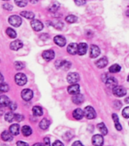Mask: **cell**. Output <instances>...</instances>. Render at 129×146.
<instances>
[{
	"instance_id": "f546056e",
	"label": "cell",
	"mask_w": 129,
	"mask_h": 146,
	"mask_svg": "<svg viewBox=\"0 0 129 146\" xmlns=\"http://www.w3.org/2000/svg\"><path fill=\"white\" fill-rule=\"evenodd\" d=\"M15 114H14L12 112H8L5 115V119L9 122V123H11L13 120H15Z\"/></svg>"
},
{
	"instance_id": "3957f363",
	"label": "cell",
	"mask_w": 129,
	"mask_h": 146,
	"mask_svg": "<svg viewBox=\"0 0 129 146\" xmlns=\"http://www.w3.org/2000/svg\"><path fill=\"white\" fill-rule=\"evenodd\" d=\"M84 116H86V118L88 119L96 118L97 113H96L95 110L91 106H87L84 109Z\"/></svg>"
},
{
	"instance_id": "4dcf8cb0",
	"label": "cell",
	"mask_w": 129,
	"mask_h": 146,
	"mask_svg": "<svg viewBox=\"0 0 129 146\" xmlns=\"http://www.w3.org/2000/svg\"><path fill=\"white\" fill-rule=\"evenodd\" d=\"M121 70V66L118 64H114L112 66H110V68H109V72L111 73H116L118 72H120Z\"/></svg>"
},
{
	"instance_id": "ee69618b",
	"label": "cell",
	"mask_w": 129,
	"mask_h": 146,
	"mask_svg": "<svg viewBox=\"0 0 129 146\" xmlns=\"http://www.w3.org/2000/svg\"><path fill=\"white\" fill-rule=\"evenodd\" d=\"M52 146H64V145L63 143H62V141H59V140H56V141L53 142Z\"/></svg>"
},
{
	"instance_id": "7c38bea8",
	"label": "cell",
	"mask_w": 129,
	"mask_h": 146,
	"mask_svg": "<svg viewBox=\"0 0 129 146\" xmlns=\"http://www.w3.org/2000/svg\"><path fill=\"white\" fill-rule=\"evenodd\" d=\"M42 56L46 61H51L52 59H54L55 57V52L53 50H45L42 54Z\"/></svg>"
},
{
	"instance_id": "b9f144b4",
	"label": "cell",
	"mask_w": 129,
	"mask_h": 146,
	"mask_svg": "<svg viewBox=\"0 0 129 146\" xmlns=\"http://www.w3.org/2000/svg\"><path fill=\"white\" fill-rule=\"evenodd\" d=\"M113 106L116 109H119L121 107H122V104L119 100H116V101H114L113 102Z\"/></svg>"
},
{
	"instance_id": "30bf717a",
	"label": "cell",
	"mask_w": 129,
	"mask_h": 146,
	"mask_svg": "<svg viewBox=\"0 0 129 146\" xmlns=\"http://www.w3.org/2000/svg\"><path fill=\"white\" fill-rule=\"evenodd\" d=\"M92 143L94 146H102L103 145V138L101 135H95L92 137Z\"/></svg>"
},
{
	"instance_id": "f5cc1de1",
	"label": "cell",
	"mask_w": 129,
	"mask_h": 146,
	"mask_svg": "<svg viewBox=\"0 0 129 146\" xmlns=\"http://www.w3.org/2000/svg\"><path fill=\"white\" fill-rule=\"evenodd\" d=\"M125 103H127V104H129V97H128V98H125Z\"/></svg>"
},
{
	"instance_id": "8fae6325",
	"label": "cell",
	"mask_w": 129,
	"mask_h": 146,
	"mask_svg": "<svg viewBox=\"0 0 129 146\" xmlns=\"http://www.w3.org/2000/svg\"><path fill=\"white\" fill-rule=\"evenodd\" d=\"M100 54V48L98 47L96 45H91V49H90V56L91 58H97L98 56Z\"/></svg>"
},
{
	"instance_id": "ffe728a7",
	"label": "cell",
	"mask_w": 129,
	"mask_h": 146,
	"mask_svg": "<svg viewBox=\"0 0 129 146\" xmlns=\"http://www.w3.org/2000/svg\"><path fill=\"white\" fill-rule=\"evenodd\" d=\"M72 101L75 104H81L82 103L84 102V96L82 95L81 94H77L73 95Z\"/></svg>"
},
{
	"instance_id": "5bb4252c",
	"label": "cell",
	"mask_w": 129,
	"mask_h": 146,
	"mask_svg": "<svg viewBox=\"0 0 129 146\" xmlns=\"http://www.w3.org/2000/svg\"><path fill=\"white\" fill-rule=\"evenodd\" d=\"M53 40H54L55 43L59 46H64L66 44V40L63 36L58 35V36H55Z\"/></svg>"
},
{
	"instance_id": "f907efd6",
	"label": "cell",
	"mask_w": 129,
	"mask_h": 146,
	"mask_svg": "<svg viewBox=\"0 0 129 146\" xmlns=\"http://www.w3.org/2000/svg\"><path fill=\"white\" fill-rule=\"evenodd\" d=\"M29 1L31 2L32 4H36V3H37L40 0H29Z\"/></svg>"
},
{
	"instance_id": "52a82bcc",
	"label": "cell",
	"mask_w": 129,
	"mask_h": 146,
	"mask_svg": "<svg viewBox=\"0 0 129 146\" xmlns=\"http://www.w3.org/2000/svg\"><path fill=\"white\" fill-rule=\"evenodd\" d=\"M30 25H31L32 28L35 31H40L43 28V23L39 20H36V19H33L30 22Z\"/></svg>"
},
{
	"instance_id": "e0dca14e",
	"label": "cell",
	"mask_w": 129,
	"mask_h": 146,
	"mask_svg": "<svg viewBox=\"0 0 129 146\" xmlns=\"http://www.w3.org/2000/svg\"><path fill=\"white\" fill-rule=\"evenodd\" d=\"M73 117L75 119H77V120H79V119H81L84 116V111H83L81 109H80V108H77V109L75 110L72 113Z\"/></svg>"
},
{
	"instance_id": "f6af8a7d",
	"label": "cell",
	"mask_w": 129,
	"mask_h": 146,
	"mask_svg": "<svg viewBox=\"0 0 129 146\" xmlns=\"http://www.w3.org/2000/svg\"><path fill=\"white\" fill-rule=\"evenodd\" d=\"M54 26L56 28H57V29H62V28L63 27V23L58 21V22H56V25H54Z\"/></svg>"
},
{
	"instance_id": "9c48e42d",
	"label": "cell",
	"mask_w": 129,
	"mask_h": 146,
	"mask_svg": "<svg viewBox=\"0 0 129 146\" xmlns=\"http://www.w3.org/2000/svg\"><path fill=\"white\" fill-rule=\"evenodd\" d=\"M105 83H106L107 88L110 89H113L115 87L118 85V82H117L116 78L114 77H108Z\"/></svg>"
},
{
	"instance_id": "74e56055",
	"label": "cell",
	"mask_w": 129,
	"mask_h": 146,
	"mask_svg": "<svg viewBox=\"0 0 129 146\" xmlns=\"http://www.w3.org/2000/svg\"><path fill=\"white\" fill-rule=\"evenodd\" d=\"M122 116L125 118H129V107H125L122 110Z\"/></svg>"
},
{
	"instance_id": "44dd1931",
	"label": "cell",
	"mask_w": 129,
	"mask_h": 146,
	"mask_svg": "<svg viewBox=\"0 0 129 146\" xmlns=\"http://www.w3.org/2000/svg\"><path fill=\"white\" fill-rule=\"evenodd\" d=\"M1 138L5 141H11L13 139V135L9 131H4L1 134Z\"/></svg>"
},
{
	"instance_id": "816d5d0a",
	"label": "cell",
	"mask_w": 129,
	"mask_h": 146,
	"mask_svg": "<svg viewBox=\"0 0 129 146\" xmlns=\"http://www.w3.org/2000/svg\"><path fill=\"white\" fill-rule=\"evenodd\" d=\"M32 146H45L44 145V144H42V143H36L33 145Z\"/></svg>"
},
{
	"instance_id": "e575fe53",
	"label": "cell",
	"mask_w": 129,
	"mask_h": 146,
	"mask_svg": "<svg viewBox=\"0 0 129 146\" xmlns=\"http://www.w3.org/2000/svg\"><path fill=\"white\" fill-rule=\"evenodd\" d=\"M59 3H58V2H55V3H53V4L51 5V6L50 7V9H49V11H51V12H56V11L59 9Z\"/></svg>"
},
{
	"instance_id": "ab89813d",
	"label": "cell",
	"mask_w": 129,
	"mask_h": 146,
	"mask_svg": "<svg viewBox=\"0 0 129 146\" xmlns=\"http://www.w3.org/2000/svg\"><path fill=\"white\" fill-rule=\"evenodd\" d=\"M75 2L78 6H81L86 4V0H75Z\"/></svg>"
},
{
	"instance_id": "2e32d148",
	"label": "cell",
	"mask_w": 129,
	"mask_h": 146,
	"mask_svg": "<svg viewBox=\"0 0 129 146\" xmlns=\"http://www.w3.org/2000/svg\"><path fill=\"white\" fill-rule=\"evenodd\" d=\"M77 46L78 44L75 43H71L68 46L67 48V51L69 54L71 55H75L77 53Z\"/></svg>"
},
{
	"instance_id": "ac0fdd59",
	"label": "cell",
	"mask_w": 129,
	"mask_h": 146,
	"mask_svg": "<svg viewBox=\"0 0 129 146\" xmlns=\"http://www.w3.org/2000/svg\"><path fill=\"white\" fill-rule=\"evenodd\" d=\"M107 64H108V59L107 57H102L96 62V66L100 68H105L107 66Z\"/></svg>"
},
{
	"instance_id": "8d00e7d4",
	"label": "cell",
	"mask_w": 129,
	"mask_h": 146,
	"mask_svg": "<svg viewBox=\"0 0 129 146\" xmlns=\"http://www.w3.org/2000/svg\"><path fill=\"white\" fill-rule=\"evenodd\" d=\"M15 66L16 69H18V70H21V69H22L24 67V64L21 62H15Z\"/></svg>"
},
{
	"instance_id": "d6986e66",
	"label": "cell",
	"mask_w": 129,
	"mask_h": 146,
	"mask_svg": "<svg viewBox=\"0 0 129 146\" xmlns=\"http://www.w3.org/2000/svg\"><path fill=\"white\" fill-rule=\"evenodd\" d=\"M23 46V43L20 40H16L11 42L10 44V48L12 50H18L19 49Z\"/></svg>"
},
{
	"instance_id": "681fc988",
	"label": "cell",
	"mask_w": 129,
	"mask_h": 146,
	"mask_svg": "<svg viewBox=\"0 0 129 146\" xmlns=\"http://www.w3.org/2000/svg\"><path fill=\"white\" fill-rule=\"evenodd\" d=\"M4 82V76L0 73V84Z\"/></svg>"
},
{
	"instance_id": "5b68a950",
	"label": "cell",
	"mask_w": 129,
	"mask_h": 146,
	"mask_svg": "<svg viewBox=\"0 0 129 146\" xmlns=\"http://www.w3.org/2000/svg\"><path fill=\"white\" fill-rule=\"evenodd\" d=\"M80 81V75L77 72H71L67 75V82L70 84H76Z\"/></svg>"
},
{
	"instance_id": "d6a6232c",
	"label": "cell",
	"mask_w": 129,
	"mask_h": 146,
	"mask_svg": "<svg viewBox=\"0 0 129 146\" xmlns=\"http://www.w3.org/2000/svg\"><path fill=\"white\" fill-rule=\"evenodd\" d=\"M77 20V18L75 15H68L65 18V21L68 23H70V24H72V23L76 22Z\"/></svg>"
},
{
	"instance_id": "d4e9b609",
	"label": "cell",
	"mask_w": 129,
	"mask_h": 146,
	"mask_svg": "<svg viewBox=\"0 0 129 146\" xmlns=\"http://www.w3.org/2000/svg\"><path fill=\"white\" fill-rule=\"evenodd\" d=\"M112 119L115 122V126H116V129L118 131H121V130L122 129V126L121 125L120 123H119V120H118V117L117 116V114L113 113L112 114Z\"/></svg>"
},
{
	"instance_id": "9a60e30c",
	"label": "cell",
	"mask_w": 129,
	"mask_h": 146,
	"mask_svg": "<svg viewBox=\"0 0 129 146\" xmlns=\"http://www.w3.org/2000/svg\"><path fill=\"white\" fill-rule=\"evenodd\" d=\"M87 50V45L85 43H81L77 46V53L80 56H84L86 54Z\"/></svg>"
},
{
	"instance_id": "9f6ffc18",
	"label": "cell",
	"mask_w": 129,
	"mask_h": 146,
	"mask_svg": "<svg viewBox=\"0 0 129 146\" xmlns=\"http://www.w3.org/2000/svg\"><path fill=\"white\" fill-rule=\"evenodd\" d=\"M2 1H9V0H2Z\"/></svg>"
},
{
	"instance_id": "6da1fadb",
	"label": "cell",
	"mask_w": 129,
	"mask_h": 146,
	"mask_svg": "<svg viewBox=\"0 0 129 146\" xmlns=\"http://www.w3.org/2000/svg\"><path fill=\"white\" fill-rule=\"evenodd\" d=\"M15 83L19 86H23L27 83V77L23 73H18L17 75L15 76Z\"/></svg>"
},
{
	"instance_id": "4316f807",
	"label": "cell",
	"mask_w": 129,
	"mask_h": 146,
	"mask_svg": "<svg viewBox=\"0 0 129 146\" xmlns=\"http://www.w3.org/2000/svg\"><path fill=\"white\" fill-rule=\"evenodd\" d=\"M21 15L24 17V18H27V19H34V14L32 11H23L21 12Z\"/></svg>"
},
{
	"instance_id": "4fadbf2b",
	"label": "cell",
	"mask_w": 129,
	"mask_h": 146,
	"mask_svg": "<svg viewBox=\"0 0 129 146\" xmlns=\"http://www.w3.org/2000/svg\"><path fill=\"white\" fill-rule=\"evenodd\" d=\"M80 85L77 84H73L68 88V92L70 94L75 95L77 94H79Z\"/></svg>"
},
{
	"instance_id": "277c9868",
	"label": "cell",
	"mask_w": 129,
	"mask_h": 146,
	"mask_svg": "<svg viewBox=\"0 0 129 146\" xmlns=\"http://www.w3.org/2000/svg\"><path fill=\"white\" fill-rule=\"evenodd\" d=\"M21 98H22L23 100H24L25 101H29L33 98V95H34V93L33 91L30 89L26 88L24 89L22 91H21Z\"/></svg>"
},
{
	"instance_id": "1f68e13d",
	"label": "cell",
	"mask_w": 129,
	"mask_h": 146,
	"mask_svg": "<svg viewBox=\"0 0 129 146\" xmlns=\"http://www.w3.org/2000/svg\"><path fill=\"white\" fill-rule=\"evenodd\" d=\"M6 34L9 37H11V38H15L16 36H17V34H16L15 31L12 28H7L6 30Z\"/></svg>"
},
{
	"instance_id": "db71d44e",
	"label": "cell",
	"mask_w": 129,
	"mask_h": 146,
	"mask_svg": "<svg viewBox=\"0 0 129 146\" xmlns=\"http://www.w3.org/2000/svg\"><path fill=\"white\" fill-rule=\"evenodd\" d=\"M126 15L128 16V17H129V11H128L127 12H126Z\"/></svg>"
},
{
	"instance_id": "f35d334b",
	"label": "cell",
	"mask_w": 129,
	"mask_h": 146,
	"mask_svg": "<svg viewBox=\"0 0 129 146\" xmlns=\"http://www.w3.org/2000/svg\"><path fill=\"white\" fill-rule=\"evenodd\" d=\"M9 107L11 111H14V110H15L16 108H17V104L15 102H10V104H9Z\"/></svg>"
},
{
	"instance_id": "484cf974",
	"label": "cell",
	"mask_w": 129,
	"mask_h": 146,
	"mask_svg": "<svg viewBox=\"0 0 129 146\" xmlns=\"http://www.w3.org/2000/svg\"><path fill=\"white\" fill-rule=\"evenodd\" d=\"M32 111H33V113H34V116H42L43 113L42 107H39V106H35V107H33Z\"/></svg>"
},
{
	"instance_id": "f1b7e54d",
	"label": "cell",
	"mask_w": 129,
	"mask_h": 146,
	"mask_svg": "<svg viewBox=\"0 0 129 146\" xmlns=\"http://www.w3.org/2000/svg\"><path fill=\"white\" fill-rule=\"evenodd\" d=\"M97 128L99 129V130H100V132H101L103 135H106L107 134L108 130H107V126H106V125H105L103 123H99V124H97Z\"/></svg>"
},
{
	"instance_id": "603a6c76",
	"label": "cell",
	"mask_w": 129,
	"mask_h": 146,
	"mask_svg": "<svg viewBox=\"0 0 129 146\" xmlns=\"http://www.w3.org/2000/svg\"><path fill=\"white\" fill-rule=\"evenodd\" d=\"M10 102L11 101L7 96H0V107H9Z\"/></svg>"
},
{
	"instance_id": "7402d4cb",
	"label": "cell",
	"mask_w": 129,
	"mask_h": 146,
	"mask_svg": "<svg viewBox=\"0 0 129 146\" xmlns=\"http://www.w3.org/2000/svg\"><path fill=\"white\" fill-rule=\"evenodd\" d=\"M9 132L13 135H18L20 132V126L18 124H12L9 128Z\"/></svg>"
},
{
	"instance_id": "60d3db41",
	"label": "cell",
	"mask_w": 129,
	"mask_h": 146,
	"mask_svg": "<svg viewBox=\"0 0 129 146\" xmlns=\"http://www.w3.org/2000/svg\"><path fill=\"white\" fill-rule=\"evenodd\" d=\"M24 119V116L21 114H15V120L17 121V122H21Z\"/></svg>"
},
{
	"instance_id": "7bdbcfd3",
	"label": "cell",
	"mask_w": 129,
	"mask_h": 146,
	"mask_svg": "<svg viewBox=\"0 0 129 146\" xmlns=\"http://www.w3.org/2000/svg\"><path fill=\"white\" fill-rule=\"evenodd\" d=\"M43 142H44V145L45 146H50V140L49 138L46 137L43 139Z\"/></svg>"
},
{
	"instance_id": "bcb514c9",
	"label": "cell",
	"mask_w": 129,
	"mask_h": 146,
	"mask_svg": "<svg viewBox=\"0 0 129 146\" xmlns=\"http://www.w3.org/2000/svg\"><path fill=\"white\" fill-rule=\"evenodd\" d=\"M3 9H6V10H8V11H10V10H11V9H12V6H11L10 4H8V3H6V4L3 5Z\"/></svg>"
},
{
	"instance_id": "ba28073f",
	"label": "cell",
	"mask_w": 129,
	"mask_h": 146,
	"mask_svg": "<svg viewBox=\"0 0 129 146\" xmlns=\"http://www.w3.org/2000/svg\"><path fill=\"white\" fill-rule=\"evenodd\" d=\"M71 66V64L69 62L65 61V60H58L56 62V66L57 68H63L64 70H68L69 69Z\"/></svg>"
},
{
	"instance_id": "836d02e7",
	"label": "cell",
	"mask_w": 129,
	"mask_h": 146,
	"mask_svg": "<svg viewBox=\"0 0 129 146\" xmlns=\"http://www.w3.org/2000/svg\"><path fill=\"white\" fill-rule=\"evenodd\" d=\"M15 3L18 7H25L27 5V0H15Z\"/></svg>"
},
{
	"instance_id": "d590c367",
	"label": "cell",
	"mask_w": 129,
	"mask_h": 146,
	"mask_svg": "<svg viewBox=\"0 0 129 146\" xmlns=\"http://www.w3.org/2000/svg\"><path fill=\"white\" fill-rule=\"evenodd\" d=\"M9 90V85L7 84H4V83H2V84H0V94L2 93H5V92H7V91Z\"/></svg>"
},
{
	"instance_id": "8992f818",
	"label": "cell",
	"mask_w": 129,
	"mask_h": 146,
	"mask_svg": "<svg viewBox=\"0 0 129 146\" xmlns=\"http://www.w3.org/2000/svg\"><path fill=\"white\" fill-rule=\"evenodd\" d=\"M112 92H113V94L116 97H123L126 94V89L122 86H117L115 87L113 89H112Z\"/></svg>"
},
{
	"instance_id": "7a4b0ae2",
	"label": "cell",
	"mask_w": 129,
	"mask_h": 146,
	"mask_svg": "<svg viewBox=\"0 0 129 146\" xmlns=\"http://www.w3.org/2000/svg\"><path fill=\"white\" fill-rule=\"evenodd\" d=\"M9 22L13 27H18L22 24V19L18 15H11L9 18Z\"/></svg>"
},
{
	"instance_id": "11a10c76",
	"label": "cell",
	"mask_w": 129,
	"mask_h": 146,
	"mask_svg": "<svg viewBox=\"0 0 129 146\" xmlns=\"http://www.w3.org/2000/svg\"><path fill=\"white\" fill-rule=\"evenodd\" d=\"M128 82H129V75H128Z\"/></svg>"
},
{
	"instance_id": "cb8c5ba5",
	"label": "cell",
	"mask_w": 129,
	"mask_h": 146,
	"mask_svg": "<svg viewBox=\"0 0 129 146\" xmlns=\"http://www.w3.org/2000/svg\"><path fill=\"white\" fill-rule=\"evenodd\" d=\"M50 122L47 119H46V118L43 119L40 121V124H39L40 128L41 129H43V130L47 129L48 128H49V126H50Z\"/></svg>"
},
{
	"instance_id": "c3c4849f",
	"label": "cell",
	"mask_w": 129,
	"mask_h": 146,
	"mask_svg": "<svg viewBox=\"0 0 129 146\" xmlns=\"http://www.w3.org/2000/svg\"><path fill=\"white\" fill-rule=\"evenodd\" d=\"M71 146H84V145H83V144H82L81 141H76L72 144V145Z\"/></svg>"
},
{
	"instance_id": "83f0119b",
	"label": "cell",
	"mask_w": 129,
	"mask_h": 146,
	"mask_svg": "<svg viewBox=\"0 0 129 146\" xmlns=\"http://www.w3.org/2000/svg\"><path fill=\"white\" fill-rule=\"evenodd\" d=\"M21 132L24 136H29L32 134V129L29 125H24L21 129Z\"/></svg>"
},
{
	"instance_id": "7dc6e473",
	"label": "cell",
	"mask_w": 129,
	"mask_h": 146,
	"mask_svg": "<svg viewBox=\"0 0 129 146\" xmlns=\"http://www.w3.org/2000/svg\"><path fill=\"white\" fill-rule=\"evenodd\" d=\"M17 146H29V145H28V144L24 142V141H18V142H17Z\"/></svg>"
}]
</instances>
